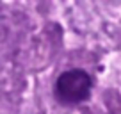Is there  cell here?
I'll return each mask as SVG.
<instances>
[{
    "instance_id": "6da1fadb",
    "label": "cell",
    "mask_w": 121,
    "mask_h": 114,
    "mask_svg": "<svg viewBox=\"0 0 121 114\" xmlns=\"http://www.w3.org/2000/svg\"><path fill=\"white\" fill-rule=\"evenodd\" d=\"M91 93V77L84 70L64 71L55 82V95L62 103L75 105L87 100Z\"/></svg>"
}]
</instances>
